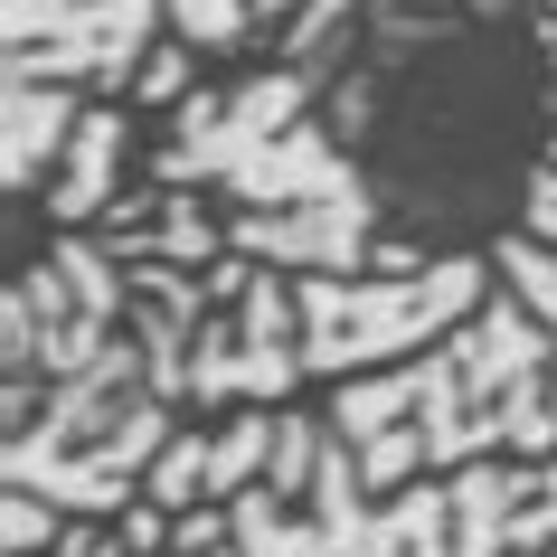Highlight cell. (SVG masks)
<instances>
[{
    "label": "cell",
    "instance_id": "7a4b0ae2",
    "mask_svg": "<svg viewBox=\"0 0 557 557\" xmlns=\"http://www.w3.org/2000/svg\"><path fill=\"white\" fill-rule=\"evenodd\" d=\"M143 180L199 189L236 256L284 274H369L379 189L331 133V76L264 58L236 86H199L161 114Z\"/></svg>",
    "mask_w": 557,
    "mask_h": 557
},
{
    "label": "cell",
    "instance_id": "4fadbf2b",
    "mask_svg": "<svg viewBox=\"0 0 557 557\" xmlns=\"http://www.w3.org/2000/svg\"><path fill=\"white\" fill-rule=\"evenodd\" d=\"M294 10L302 0H171V38H189L199 58H246L294 29Z\"/></svg>",
    "mask_w": 557,
    "mask_h": 557
},
{
    "label": "cell",
    "instance_id": "e0dca14e",
    "mask_svg": "<svg viewBox=\"0 0 557 557\" xmlns=\"http://www.w3.org/2000/svg\"><path fill=\"white\" fill-rule=\"evenodd\" d=\"M482 10H520V0H482Z\"/></svg>",
    "mask_w": 557,
    "mask_h": 557
},
{
    "label": "cell",
    "instance_id": "2e32d148",
    "mask_svg": "<svg viewBox=\"0 0 557 557\" xmlns=\"http://www.w3.org/2000/svg\"><path fill=\"white\" fill-rule=\"evenodd\" d=\"M539 29H548V95H557V20L548 10H539Z\"/></svg>",
    "mask_w": 557,
    "mask_h": 557
},
{
    "label": "cell",
    "instance_id": "6da1fadb",
    "mask_svg": "<svg viewBox=\"0 0 557 557\" xmlns=\"http://www.w3.org/2000/svg\"><path fill=\"white\" fill-rule=\"evenodd\" d=\"M548 123L557 95L539 10L369 0L331 76V133L369 171L379 218L425 236L435 256L520 227Z\"/></svg>",
    "mask_w": 557,
    "mask_h": 557
},
{
    "label": "cell",
    "instance_id": "5b68a950",
    "mask_svg": "<svg viewBox=\"0 0 557 557\" xmlns=\"http://www.w3.org/2000/svg\"><path fill=\"white\" fill-rule=\"evenodd\" d=\"M302 294V369L312 379H369L435 350L454 322H472L500 294V264L482 246L416 264V274H294Z\"/></svg>",
    "mask_w": 557,
    "mask_h": 557
},
{
    "label": "cell",
    "instance_id": "52a82bcc",
    "mask_svg": "<svg viewBox=\"0 0 557 557\" xmlns=\"http://www.w3.org/2000/svg\"><path fill=\"white\" fill-rule=\"evenodd\" d=\"M208 331L189 350V407H284L312 369H302V294L284 264L218 256L208 264Z\"/></svg>",
    "mask_w": 557,
    "mask_h": 557
},
{
    "label": "cell",
    "instance_id": "8fae6325",
    "mask_svg": "<svg viewBox=\"0 0 557 557\" xmlns=\"http://www.w3.org/2000/svg\"><path fill=\"white\" fill-rule=\"evenodd\" d=\"M133 95H95L86 123H76V143H66L58 180H48V218L58 227H95L104 208L123 199V161H133Z\"/></svg>",
    "mask_w": 557,
    "mask_h": 557
},
{
    "label": "cell",
    "instance_id": "8992f818",
    "mask_svg": "<svg viewBox=\"0 0 557 557\" xmlns=\"http://www.w3.org/2000/svg\"><path fill=\"white\" fill-rule=\"evenodd\" d=\"M123 312H133V264H123L95 227H58L48 256L10 264V312H0V331H10V341H0L10 387L76 379V369L123 331Z\"/></svg>",
    "mask_w": 557,
    "mask_h": 557
},
{
    "label": "cell",
    "instance_id": "3957f363",
    "mask_svg": "<svg viewBox=\"0 0 557 557\" xmlns=\"http://www.w3.org/2000/svg\"><path fill=\"white\" fill-rule=\"evenodd\" d=\"M322 416L359 454L369 492H407L425 463L557 454V331L500 284L472 322L397 359L387 379H331Z\"/></svg>",
    "mask_w": 557,
    "mask_h": 557
},
{
    "label": "cell",
    "instance_id": "277c9868",
    "mask_svg": "<svg viewBox=\"0 0 557 557\" xmlns=\"http://www.w3.org/2000/svg\"><path fill=\"white\" fill-rule=\"evenodd\" d=\"M171 416H180V397L161 387L151 350L133 331H114L76 379H48V397L10 387V454H0V472H10V492L58 500L66 520H123L143 500L151 463L180 435Z\"/></svg>",
    "mask_w": 557,
    "mask_h": 557
},
{
    "label": "cell",
    "instance_id": "9c48e42d",
    "mask_svg": "<svg viewBox=\"0 0 557 557\" xmlns=\"http://www.w3.org/2000/svg\"><path fill=\"white\" fill-rule=\"evenodd\" d=\"M463 557H539L557 548V454H482L454 463Z\"/></svg>",
    "mask_w": 557,
    "mask_h": 557
},
{
    "label": "cell",
    "instance_id": "30bf717a",
    "mask_svg": "<svg viewBox=\"0 0 557 557\" xmlns=\"http://www.w3.org/2000/svg\"><path fill=\"white\" fill-rule=\"evenodd\" d=\"M95 236H104L123 264H218V256H236L227 227H218V208H208L199 189H171V180L123 189V199L95 218Z\"/></svg>",
    "mask_w": 557,
    "mask_h": 557
},
{
    "label": "cell",
    "instance_id": "5bb4252c",
    "mask_svg": "<svg viewBox=\"0 0 557 557\" xmlns=\"http://www.w3.org/2000/svg\"><path fill=\"white\" fill-rule=\"evenodd\" d=\"M189 66H199V48H189V38H161V48H151V66L133 76V104H151V114H171L180 95H199V86H189Z\"/></svg>",
    "mask_w": 557,
    "mask_h": 557
},
{
    "label": "cell",
    "instance_id": "ba28073f",
    "mask_svg": "<svg viewBox=\"0 0 557 557\" xmlns=\"http://www.w3.org/2000/svg\"><path fill=\"white\" fill-rule=\"evenodd\" d=\"M0 29H10V76L133 95L151 48L171 38V0H10Z\"/></svg>",
    "mask_w": 557,
    "mask_h": 557
},
{
    "label": "cell",
    "instance_id": "7c38bea8",
    "mask_svg": "<svg viewBox=\"0 0 557 557\" xmlns=\"http://www.w3.org/2000/svg\"><path fill=\"white\" fill-rule=\"evenodd\" d=\"M0 104H10V161H0V180H10V208H29L58 180V161H66V143H76L95 95L48 86V76H0Z\"/></svg>",
    "mask_w": 557,
    "mask_h": 557
},
{
    "label": "cell",
    "instance_id": "9a60e30c",
    "mask_svg": "<svg viewBox=\"0 0 557 557\" xmlns=\"http://www.w3.org/2000/svg\"><path fill=\"white\" fill-rule=\"evenodd\" d=\"M520 236L557 246V133H548V151H539V171H529V199H520Z\"/></svg>",
    "mask_w": 557,
    "mask_h": 557
},
{
    "label": "cell",
    "instance_id": "ac0fdd59",
    "mask_svg": "<svg viewBox=\"0 0 557 557\" xmlns=\"http://www.w3.org/2000/svg\"><path fill=\"white\" fill-rule=\"evenodd\" d=\"M539 10H548V20H557V0H539Z\"/></svg>",
    "mask_w": 557,
    "mask_h": 557
}]
</instances>
